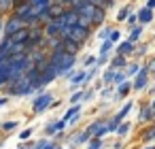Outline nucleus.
Here are the masks:
<instances>
[{
  "label": "nucleus",
  "mask_w": 155,
  "mask_h": 149,
  "mask_svg": "<svg viewBox=\"0 0 155 149\" xmlns=\"http://www.w3.org/2000/svg\"><path fill=\"white\" fill-rule=\"evenodd\" d=\"M123 66H125V56L117 53V56L110 60V68H115V70H117V68H123Z\"/></svg>",
  "instance_id": "obj_16"
},
{
  "label": "nucleus",
  "mask_w": 155,
  "mask_h": 149,
  "mask_svg": "<svg viewBox=\"0 0 155 149\" xmlns=\"http://www.w3.org/2000/svg\"><path fill=\"white\" fill-rule=\"evenodd\" d=\"M110 94H113V87H104V90H102V96H104V98L110 96Z\"/></svg>",
  "instance_id": "obj_42"
},
{
  "label": "nucleus",
  "mask_w": 155,
  "mask_h": 149,
  "mask_svg": "<svg viewBox=\"0 0 155 149\" xmlns=\"http://www.w3.org/2000/svg\"><path fill=\"white\" fill-rule=\"evenodd\" d=\"M102 138H91L89 143H87V149H102Z\"/></svg>",
  "instance_id": "obj_29"
},
{
  "label": "nucleus",
  "mask_w": 155,
  "mask_h": 149,
  "mask_svg": "<svg viewBox=\"0 0 155 149\" xmlns=\"http://www.w3.org/2000/svg\"><path fill=\"white\" fill-rule=\"evenodd\" d=\"M81 100H85V92H74L70 96V104H79Z\"/></svg>",
  "instance_id": "obj_27"
},
{
  "label": "nucleus",
  "mask_w": 155,
  "mask_h": 149,
  "mask_svg": "<svg viewBox=\"0 0 155 149\" xmlns=\"http://www.w3.org/2000/svg\"><path fill=\"white\" fill-rule=\"evenodd\" d=\"M32 132H34V130H32V128H26V130H24V132H21V134H19V138H21V141H28V138H30V136H32Z\"/></svg>",
  "instance_id": "obj_38"
},
{
  "label": "nucleus",
  "mask_w": 155,
  "mask_h": 149,
  "mask_svg": "<svg viewBox=\"0 0 155 149\" xmlns=\"http://www.w3.org/2000/svg\"><path fill=\"white\" fill-rule=\"evenodd\" d=\"M43 149H62V147H60V145H58V143H49V141H47V143H45V147H43Z\"/></svg>",
  "instance_id": "obj_41"
},
{
  "label": "nucleus",
  "mask_w": 155,
  "mask_h": 149,
  "mask_svg": "<svg viewBox=\"0 0 155 149\" xmlns=\"http://www.w3.org/2000/svg\"><path fill=\"white\" fill-rule=\"evenodd\" d=\"M136 22H138V15H127V24H130L132 28L136 26Z\"/></svg>",
  "instance_id": "obj_40"
},
{
  "label": "nucleus",
  "mask_w": 155,
  "mask_h": 149,
  "mask_svg": "<svg viewBox=\"0 0 155 149\" xmlns=\"http://www.w3.org/2000/svg\"><path fill=\"white\" fill-rule=\"evenodd\" d=\"M147 7H149V9H153V11H155V0H147Z\"/></svg>",
  "instance_id": "obj_43"
},
{
  "label": "nucleus",
  "mask_w": 155,
  "mask_h": 149,
  "mask_svg": "<svg viewBox=\"0 0 155 149\" xmlns=\"http://www.w3.org/2000/svg\"><path fill=\"white\" fill-rule=\"evenodd\" d=\"M138 73H140V66H138V64H130V66H127V70H125V75H127V77L138 75Z\"/></svg>",
  "instance_id": "obj_31"
},
{
  "label": "nucleus",
  "mask_w": 155,
  "mask_h": 149,
  "mask_svg": "<svg viewBox=\"0 0 155 149\" xmlns=\"http://www.w3.org/2000/svg\"><path fill=\"white\" fill-rule=\"evenodd\" d=\"M96 62H98V60H96V58H94V56H87V58H85V62H83V64H85V68H87V66H91V64H96Z\"/></svg>",
  "instance_id": "obj_39"
},
{
  "label": "nucleus",
  "mask_w": 155,
  "mask_h": 149,
  "mask_svg": "<svg viewBox=\"0 0 155 149\" xmlns=\"http://www.w3.org/2000/svg\"><path fill=\"white\" fill-rule=\"evenodd\" d=\"M77 26H81V28H85V30H89V32H91V28H94V22H91V19H87V17H83V15H79V19H77Z\"/></svg>",
  "instance_id": "obj_20"
},
{
  "label": "nucleus",
  "mask_w": 155,
  "mask_h": 149,
  "mask_svg": "<svg viewBox=\"0 0 155 149\" xmlns=\"http://www.w3.org/2000/svg\"><path fill=\"white\" fill-rule=\"evenodd\" d=\"M15 2L13 0H0V13H13Z\"/></svg>",
  "instance_id": "obj_18"
},
{
  "label": "nucleus",
  "mask_w": 155,
  "mask_h": 149,
  "mask_svg": "<svg viewBox=\"0 0 155 149\" xmlns=\"http://www.w3.org/2000/svg\"><path fill=\"white\" fill-rule=\"evenodd\" d=\"M104 19H106V9L96 7V13H94V17H91L94 26H102V24H104Z\"/></svg>",
  "instance_id": "obj_11"
},
{
  "label": "nucleus",
  "mask_w": 155,
  "mask_h": 149,
  "mask_svg": "<svg viewBox=\"0 0 155 149\" xmlns=\"http://www.w3.org/2000/svg\"><path fill=\"white\" fill-rule=\"evenodd\" d=\"M151 66H153V64H144V66L140 68V73L136 75V81L132 83V90L140 92V90L147 87V83H149V68H151Z\"/></svg>",
  "instance_id": "obj_5"
},
{
  "label": "nucleus",
  "mask_w": 155,
  "mask_h": 149,
  "mask_svg": "<svg viewBox=\"0 0 155 149\" xmlns=\"http://www.w3.org/2000/svg\"><path fill=\"white\" fill-rule=\"evenodd\" d=\"M108 41H110V43H119V41H121V32H119V30H113L110 36H108Z\"/></svg>",
  "instance_id": "obj_36"
},
{
  "label": "nucleus",
  "mask_w": 155,
  "mask_h": 149,
  "mask_svg": "<svg viewBox=\"0 0 155 149\" xmlns=\"http://www.w3.org/2000/svg\"><path fill=\"white\" fill-rule=\"evenodd\" d=\"M100 126H102V119H98V121H94V124H91V126H89V128H87V130H89V132H91V136H94V134H96V130H98V128H100Z\"/></svg>",
  "instance_id": "obj_37"
},
{
  "label": "nucleus",
  "mask_w": 155,
  "mask_h": 149,
  "mask_svg": "<svg viewBox=\"0 0 155 149\" xmlns=\"http://www.w3.org/2000/svg\"><path fill=\"white\" fill-rule=\"evenodd\" d=\"M70 149H74V147H70Z\"/></svg>",
  "instance_id": "obj_51"
},
{
  "label": "nucleus",
  "mask_w": 155,
  "mask_h": 149,
  "mask_svg": "<svg viewBox=\"0 0 155 149\" xmlns=\"http://www.w3.org/2000/svg\"><path fill=\"white\" fill-rule=\"evenodd\" d=\"M140 36H142V24L132 28V34L127 36V41H130V43H138V39H140Z\"/></svg>",
  "instance_id": "obj_15"
},
{
  "label": "nucleus",
  "mask_w": 155,
  "mask_h": 149,
  "mask_svg": "<svg viewBox=\"0 0 155 149\" xmlns=\"http://www.w3.org/2000/svg\"><path fill=\"white\" fill-rule=\"evenodd\" d=\"M0 30H2V13H0Z\"/></svg>",
  "instance_id": "obj_46"
},
{
  "label": "nucleus",
  "mask_w": 155,
  "mask_h": 149,
  "mask_svg": "<svg viewBox=\"0 0 155 149\" xmlns=\"http://www.w3.org/2000/svg\"><path fill=\"white\" fill-rule=\"evenodd\" d=\"M125 77H127L125 73H119V70H115V79H113V83H115V85H121V83L125 81Z\"/></svg>",
  "instance_id": "obj_30"
},
{
  "label": "nucleus",
  "mask_w": 155,
  "mask_h": 149,
  "mask_svg": "<svg viewBox=\"0 0 155 149\" xmlns=\"http://www.w3.org/2000/svg\"><path fill=\"white\" fill-rule=\"evenodd\" d=\"M147 149H155V145H149V147H147Z\"/></svg>",
  "instance_id": "obj_48"
},
{
  "label": "nucleus",
  "mask_w": 155,
  "mask_h": 149,
  "mask_svg": "<svg viewBox=\"0 0 155 149\" xmlns=\"http://www.w3.org/2000/svg\"><path fill=\"white\" fill-rule=\"evenodd\" d=\"M119 124H121V119H119V117L115 115V117H113V119H110V121L106 124V128H108V132H117V128H119Z\"/></svg>",
  "instance_id": "obj_26"
},
{
  "label": "nucleus",
  "mask_w": 155,
  "mask_h": 149,
  "mask_svg": "<svg viewBox=\"0 0 155 149\" xmlns=\"http://www.w3.org/2000/svg\"><path fill=\"white\" fill-rule=\"evenodd\" d=\"M153 117H155L153 109H151V107H144V109L140 111V117H138V121H149V119H153Z\"/></svg>",
  "instance_id": "obj_19"
},
{
  "label": "nucleus",
  "mask_w": 155,
  "mask_h": 149,
  "mask_svg": "<svg viewBox=\"0 0 155 149\" xmlns=\"http://www.w3.org/2000/svg\"><path fill=\"white\" fill-rule=\"evenodd\" d=\"M7 92H9L11 96H30V94L34 92V87L28 83V79H26V75H24V77L15 79V81H11V83L7 85Z\"/></svg>",
  "instance_id": "obj_2"
},
{
  "label": "nucleus",
  "mask_w": 155,
  "mask_h": 149,
  "mask_svg": "<svg viewBox=\"0 0 155 149\" xmlns=\"http://www.w3.org/2000/svg\"><path fill=\"white\" fill-rule=\"evenodd\" d=\"M110 32H113V30H110V28H108V26H104V28H102V30H100V32H98V36H100V39H102V41H106V39H108V36H110Z\"/></svg>",
  "instance_id": "obj_33"
},
{
  "label": "nucleus",
  "mask_w": 155,
  "mask_h": 149,
  "mask_svg": "<svg viewBox=\"0 0 155 149\" xmlns=\"http://www.w3.org/2000/svg\"><path fill=\"white\" fill-rule=\"evenodd\" d=\"M151 19H153V9L144 7V9L138 11V22H140V24H149Z\"/></svg>",
  "instance_id": "obj_12"
},
{
  "label": "nucleus",
  "mask_w": 155,
  "mask_h": 149,
  "mask_svg": "<svg viewBox=\"0 0 155 149\" xmlns=\"http://www.w3.org/2000/svg\"><path fill=\"white\" fill-rule=\"evenodd\" d=\"M11 81V70H9V60H2L0 62V87L9 85Z\"/></svg>",
  "instance_id": "obj_7"
},
{
  "label": "nucleus",
  "mask_w": 155,
  "mask_h": 149,
  "mask_svg": "<svg viewBox=\"0 0 155 149\" xmlns=\"http://www.w3.org/2000/svg\"><path fill=\"white\" fill-rule=\"evenodd\" d=\"M49 64L55 68L58 77H68V79H72L74 73H77V70H74L77 56H72V53H68V51H64V49L53 51V53L49 56Z\"/></svg>",
  "instance_id": "obj_1"
},
{
  "label": "nucleus",
  "mask_w": 155,
  "mask_h": 149,
  "mask_svg": "<svg viewBox=\"0 0 155 149\" xmlns=\"http://www.w3.org/2000/svg\"><path fill=\"white\" fill-rule=\"evenodd\" d=\"M28 34H30V30L24 28V30H19L17 34H13L11 39H13V43H26V41H28ZM26 49H28V47H26Z\"/></svg>",
  "instance_id": "obj_14"
},
{
  "label": "nucleus",
  "mask_w": 155,
  "mask_h": 149,
  "mask_svg": "<svg viewBox=\"0 0 155 149\" xmlns=\"http://www.w3.org/2000/svg\"><path fill=\"white\" fill-rule=\"evenodd\" d=\"M89 2H91L94 7H100V9H110V5L106 2V0H89Z\"/></svg>",
  "instance_id": "obj_32"
},
{
  "label": "nucleus",
  "mask_w": 155,
  "mask_h": 149,
  "mask_svg": "<svg viewBox=\"0 0 155 149\" xmlns=\"http://www.w3.org/2000/svg\"><path fill=\"white\" fill-rule=\"evenodd\" d=\"M17 149H26V147H17Z\"/></svg>",
  "instance_id": "obj_49"
},
{
  "label": "nucleus",
  "mask_w": 155,
  "mask_h": 149,
  "mask_svg": "<svg viewBox=\"0 0 155 149\" xmlns=\"http://www.w3.org/2000/svg\"><path fill=\"white\" fill-rule=\"evenodd\" d=\"M91 138H94L91 132H89V130H83V132H79V134L72 138V143H74V145H81V143H89Z\"/></svg>",
  "instance_id": "obj_13"
},
{
  "label": "nucleus",
  "mask_w": 155,
  "mask_h": 149,
  "mask_svg": "<svg viewBox=\"0 0 155 149\" xmlns=\"http://www.w3.org/2000/svg\"><path fill=\"white\" fill-rule=\"evenodd\" d=\"M19 126V121H15V119H9V121H2L0 124V130H5V132H11V130H15Z\"/></svg>",
  "instance_id": "obj_21"
},
{
  "label": "nucleus",
  "mask_w": 155,
  "mask_h": 149,
  "mask_svg": "<svg viewBox=\"0 0 155 149\" xmlns=\"http://www.w3.org/2000/svg\"><path fill=\"white\" fill-rule=\"evenodd\" d=\"M13 2H15V7H17V5H21V2H26V0H13Z\"/></svg>",
  "instance_id": "obj_45"
},
{
  "label": "nucleus",
  "mask_w": 155,
  "mask_h": 149,
  "mask_svg": "<svg viewBox=\"0 0 155 149\" xmlns=\"http://www.w3.org/2000/svg\"><path fill=\"white\" fill-rule=\"evenodd\" d=\"M113 51V43L106 39V41H102V45H100V53H110Z\"/></svg>",
  "instance_id": "obj_28"
},
{
  "label": "nucleus",
  "mask_w": 155,
  "mask_h": 149,
  "mask_svg": "<svg viewBox=\"0 0 155 149\" xmlns=\"http://www.w3.org/2000/svg\"><path fill=\"white\" fill-rule=\"evenodd\" d=\"M130 90H132V83H127V81H123L119 87H117V98H125L127 94H130Z\"/></svg>",
  "instance_id": "obj_17"
},
{
  "label": "nucleus",
  "mask_w": 155,
  "mask_h": 149,
  "mask_svg": "<svg viewBox=\"0 0 155 149\" xmlns=\"http://www.w3.org/2000/svg\"><path fill=\"white\" fill-rule=\"evenodd\" d=\"M66 126H68V124H66V119L62 117V119H58V121H53V124H47V126H45V132L51 136V134H58V132H62Z\"/></svg>",
  "instance_id": "obj_8"
},
{
  "label": "nucleus",
  "mask_w": 155,
  "mask_h": 149,
  "mask_svg": "<svg viewBox=\"0 0 155 149\" xmlns=\"http://www.w3.org/2000/svg\"><path fill=\"white\" fill-rule=\"evenodd\" d=\"M62 49H64V51H68V53H72V56H77V53H79V49H81V45H79V43H74V41H70V39H66V41H62Z\"/></svg>",
  "instance_id": "obj_9"
},
{
  "label": "nucleus",
  "mask_w": 155,
  "mask_h": 149,
  "mask_svg": "<svg viewBox=\"0 0 155 149\" xmlns=\"http://www.w3.org/2000/svg\"><path fill=\"white\" fill-rule=\"evenodd\" d=\"M127 15H130V9H127V7H123V9L117 13V22H121V19H127Z\"/></svg>",
  "instance_id": "obj_35"
},
{
  "label": "nucleus",
  "mask_w": 155,
  "mask_h": 149,
  "mask_svg": "<svg viewBox=\"0 0 155 149\" xmlns=\"http://www.w3.org/2000/svg\"><path fill=\"white\" fill-rule=\"evenodd\" d=\"M7 102H9V98H0V109H2V107H5Z\"/></svg>",
  "instance_id": "obj_44"
},
{
  "label": "nucleus",
  "mask_w": 155,
  "mask_h": 149,
  "mask_svg": "<svg viewBox=\"0 0 155 149\" xmlns=\"http://www.w3.org/2000/svg\"><path fill=\"white\" fill-rule=\"evenodd\" d=\"M117 53H121V56H130V53H134V43H130V41H121V43L117 45Z\"/></svg>",
  "instance_id": "obj_10"
},
{
  "label": "nucleus",
  "mask_w": 155,
  "mask_h": 149,
  "mask_svg": "<svg viewBox=\"0 0 155 149\" xmlns=\"http://www.w3.org/2000/svg\"><path fill=\"white\" fill-rule=\"evenodd\" d=\"M70 2H72V0H68V5H70Z\"/></svg>",
  "instance_id": "obj_50"
},
{
  "label": "nucleus",
  "mask_w": 155,
  "mask_h": 149,
  "mask_svg": "<svg viewBox=\"0 0 155 149\" xmlns=\"http://www.w3.org/2000/svg\"><path fill=\"white\" fill-rule=\"evenodd\" d=\"M132 107H134V102H125V104H123V109H121V111L117 113V117H119V119L123 121V119H125V115H127V113L132 111Z\"/></svg>",
  "instance_id": "obj_25"
},
{
  "label": "nucleus",
  "mask_w": 155,
  "mask_h": 149,
  "mask_svg": "<svg viewBox=\"0 0 155 149\" xmlns=\"http://www.w3.org/2000/svg\"><path fill=\"white\" fill-rule=\"evenodd\" d=\"M106 2H108V5H110V7H113V5H115V0H106Z\"/></svg>",
  "instance_id": "obj_47"
},
{
  "label": "nucleus",
  "mask_w": 155,
  "mask_h": 149,
  "mask_svg": "<svg viewBox=\"0 0 155 149\" xmlns=\"http://www.w3.org/2000/svg\"><path fill=\"white\" fill-rule=\"evenodd\" d=\"M87 36H89V30H85V28H81V26H70V34H68L70 41L83 45V43L87 41Z\"/></svg>",
  "instance_id": "obj_6"
},
{
  "label": "nucleus",
  "mask_w": 155,
  "mask_h": 149,
  "mask_svg": "<svg viewBox=\"0 0 155 149\" xmlns=\"http://www.w3.org/2000/svg\"><path fill=\"white\" fill-rule=\"evenodd\" d=\"M130 132V124H119V128H117V134L119 136H125Z\"/></svg>",
  "instance_id": "obj_34"
},
{
  "label": "nucleus",
  "mask_w": 155,
  "mask_h": 149,
  "mask_svg": "<svg viewBox=\"0 0 155 149\" xmlns=\"http://www.w3.org/2000/svg\"><path fill=\"white\" fill-rule=\"evenodd\" d=\"M142 141H144V143L155 141V126H151V128H147V130L142 132Z\"/></svg>",
  "instance_id": "obj_23"
},
{
  "label": "nucleus",
  "mask_w": 155,
  "mask_h": 149,
  "mask_svg": "<svg viewBox=\"0 0 155 149\" xmlns=\"http://www.w3.org/2000/svg\"><path fill=\"white\" fill-rule=\"evenodd\" d=\"M113 79H115V68H108V70H104V75H102V81H104L106 85H113Z\"/></svg>",
  "instance_id": "obj_24"
},
{
  "label": "nucleus",
  "mask_w": 155,
  "mask_h": 149,
  "mask_svg": "<svg viewBox=\"0 0 155 149\" xmlns=\"http://www.w3.org/2000/svg\"><path fill=\"white\" fill-rule=\"evenodd\" d=\"M53 104V96L49 94V92H43V94H38L36 98H34V102H32V113H45L49 107Z\"/></svg>",
  "instance_id": "obj_3"
},
{
  "label": "nucleus",
  "mask_w": 155,
  "mask_h": 149,
  "mask_svg": "<svg viewBox=\"0 0 155 149\" xmlns=\"http://www.w3.org/2000/svg\"><path fill=\"white\" fill-rule=\"evenodd\" d=\"M24 28H26V22L19 19L17 15H11V17L7 19V24H5V36H13V34H17V32L24 30Z\"/></svg>",
  "instance_id": "obj_4"
},
{
  "label": "nucleus",
  "mask_w": 155,
  "mask_h": 149,
  "mask_svg": "<svg viewBox=\"0 0 155 149\" xmlns=\"http://www.w3.org/2000/svg\"><path fill=\"white\" fill-rule=\"evenodd\" d=\"M79 113H81V104H72V107L66 111V115H64L66 124H68V119H70V117H74V115H79Z\"/></svg>",
  "instance_id": "obj_22"
}]
</instances>
